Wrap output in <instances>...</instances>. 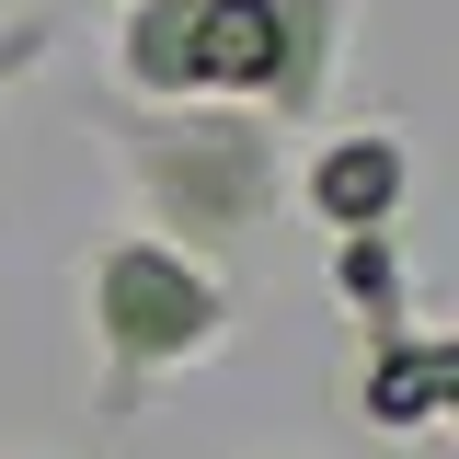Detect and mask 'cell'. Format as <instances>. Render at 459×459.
<instances>
[{
    "label": "cell",
    "mask_w": 459,
    "mask_h": 459,
    "mask_svg": "<svg viewBox=\"0 0 459 459\" xmlns=\"http://www.w3.org/2000/svg\"><path fill=\"white\" fill-rule=\"evenodd\" d=\"M356 0H126L115 104H241L264 126H322Z\"/></svg>",
    "instance_id": "1"
},
{
    "label": "cell",
    "mask_w": 459,
    "mask_h": 459,
    "mask_svg": "<svg viewBox=\"0 0 459 459\" xmlns=\"http://www.w3.org/2000/svg\"><path fill=\"white\" fill-rule=\"evenodd\" d=\"M104 150L138 195V230L241 276L287 207V150L241 104H104Z\"/></svg>",
    "instance_id": "2"
},
{
    "label": "cell",
    "mask_w": 459,
    "mask_h": 459,
    "mask_svg": "<svg viewBox=\"0 0 459 459\" xmlns=\"http://www.w3.org/2000/svg\"><path fill=\"white\" fill-rule=\"evenodd\" d=\"M230 310H241V287L219 264H195V253H172L150 230H115L81 253V333H92V413L104 425H138V402L184 379V368H207L230 344Z\"/></svg>",
    "instance_id": "3"
},
{
    "label": "cell",
    "mask_w": 459,
    "mask_h": 459,
    "mask_svg": "<svg viewBox=\"0 0 459 459\" xmlns=\"http://www.w3.org/2000/svg\"><path fill=\"white\" fill-rule=\"evenodd\" d=\"M287 195L310 207L322 241H356V230H402L413 207V138L402 115H356V126H322L299 161H287Z\"/></svg>",
    "instance_id": "4"
},
{
    "label": "cell",
    "mask_w": 459,
    "mask_h": 459,
    "mask_svg": "<svg viewBox=\"0 0 459 459\" xmlns=\"http://www.w3.org/2000/svg\"><path fill=\"white\" fill-rule=\"evenodd\" d=\"M344 402H356V425H368V437H437V425L459 437V333H437V322L368 333Z\"/></svg>",
    "instance_id": "5"
},
{
    "label": "cell",
    "mask_w": 459,
    "mask_h": 459,
    "mask_svg": "<svg viewBox=\"0 0 459 459\" xmlns=\"http://www.w3.org/2000/svg\"><path fill=\"white\" fill-rule=\"evenodd\" d=\"M322 276H333V299L356 310V333H402V322H425V310H413V264H402V230L322 241Z\"/></svg>",
    "instance_id": "6"
},
{
    "label": "cell",
    "mask_w": 459,
    "mask_h": 459,
    "mask_svg": "<svg viewBox=\"0 0 459 459\" xmlns=\"http://www.w3.org/2000/svg\"><path fill=\"white\" fill-rule=\"evenodd\" d=\"M35 57H47V23H23V12H0V92H12V81H23Z\"/></svg>",
    "instance_id": "7"
}]
</instances>
